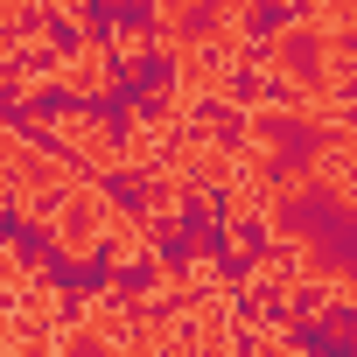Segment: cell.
Listing matches in <instances>:
<instances>
[{
	"label": "cell",
	"mask_w": 357,
	"mask_h": 357,
	"mask_svg": "<svg viewBox=\"0 0 357 357\" xmlns=\"http://www.w3.org/2000/svg\"><path fill=\"white\" fill-rule=\"evenodd\" d=\"M50 238H56L63 259H98V252L119 238V204H105L91 183H70V197H63L56 218H50Z\"/></svg>",
	"instance_id": "1"
},
{
	"label": "cell",
	"mask_w": 357,
	"mask_h": 357,
	"mask_svg": "<svg viewBox=\"0 0 357 357\" xmlns=\"http://www.w3.org/2000/svg\"><path fill=\"white\" fill-rule=\"evenodd\" d=\"M56 140H77V154H84V161H98V168H112V161H119V147H112V133H105L98 119H56Z\"/></svg>",
	"instance_id": "2"
},
{
	"label": "cell",
	"mask_w": 357,
	"mask_h": 357,
	"mask_svg": "<svg viewBox=\"0 0 357 357\" xmlns=\"http://www.w3.org/2000/svg\"><path fill=\"white\" fill-rule=\"evenodd\" d=\"M259 357H294V350H280V336H273V343H266V350H259Z\"/></svg>",
	"instance_id": "3"
}]
</instances>
